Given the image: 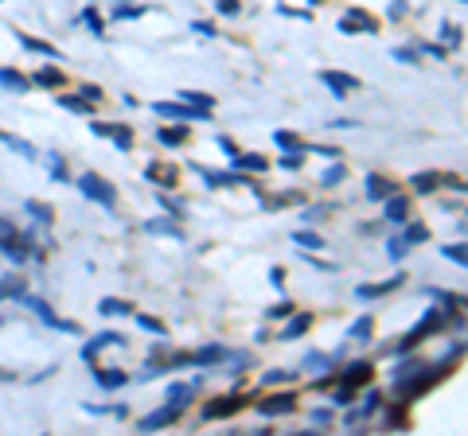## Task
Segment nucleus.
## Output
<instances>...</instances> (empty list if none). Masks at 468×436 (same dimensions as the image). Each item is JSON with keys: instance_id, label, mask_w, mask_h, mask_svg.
I'll return each mask as SVG.
<instances>
[{"instance_id": "42", "label": "nucleus", "mask_w": 468, "mask_h": 436, "mask_svg": "<svg viewBox=\"0 0 468 436\" xmlns=\"http://www.w3.org/2000/svg\"><path fill=\"white\" fill-rule=\"evenodd\" d=\"M445 258L457 261V265H465V246H445Z\"/></svg>"}, {"instance_id": "22", "label": "nucleus", "mask_w": 468, "mask_h": 436, "mask_svg": "<svg viewBox=\"0 0 468 436\" xmlns=\"http://www.w3.org/2000/svg\"><path fill=\"white\" fill-rule=\"evenodd\" d=\"M402 277H390L382 280V285H359V296H382V292H390V288H398Z\"/></svg>"}, {"instance_id": "13", "label": "nucleus", "mask_w": 468, "mask_h": 436, "mask_svg": "<svg viewBox=\"0 0 468 436\" xmlns=\"http://www.w3.org/2000/svg\"><path fill=\"white\" fill-rule=\"evenodd\" d=\"M145 176H149L152 183H160V187H172V183H176V164H149Z\"/></svg>"}, {"instance_id": "36", "label": "nucleus", "mask_w": 468, "mask_h": 436, "mask_svg": "<svg viewBox=\"0 0 468 436\" xmlns=\"http://www.w3.org/2000/svg\"><path fill=\"white\" fill-rule=\"evenodd\" d=\"M63 106L74 109V113H90V106H94V101H86L82 94H79V98H74V94H67V98H63Z\"/></svg>"}, {"instance_id": "18", "label": "nucleus", "mask_w": 468, "mask_h": 436, "mask_svg": "<svg viewBox=\"0 0 468 436\" xmlns=\"http://www.w3.org/2000/svg\"><path fill=\"white\" fill-rule=\"evenodd\" d=\"M98 312H102V316H125V312H133V304H129V300H118V296H106L98 304Z\"/></svg>"}, {"instance_id": "33", "label": "nucleus", "mask_w": 468, "mask_h": 436, "mask_svg": "<svg viewBox=\"0 0 468 436\" xmlns=\"http://www.w3.org/2000/svg\"><path fill=\"white\" fill-rule=\"evenodd\" d=\"M348 176V168H344V164H332L328 171H324V176H320V183H324V187H336L339 179Z\"/></svg>"}, {"instance_id": "5", "label": "nucleus", "mask_w": 468, "mask_h": 436, "mask_svg": "<svg viewBox=\"0 0 468 436\" xmlns=\"http://www.w3.org/2000/svg\"><path fill=\"white\" fill-rule=\"evenodd\" d=\"M293 409H297V394H273L258 405V413L261 417H285V413H293Z\"/></svg>"}, {"instance_id": "28", "label": "nucleus", "mask_w": 468, "mask_h": 436, "mask_svg": "<svg viewBox=\"0 0 468 436\" xmlns=\"http://www.w3.org/2000/svg\"><path fill=\"white\" fill-rule=\"evenodd\" d=\"M293 242H297V246H305V249H320V246H324V238H320V234H312V230H297V234H293Z\"/></svg>"}, {"instance_id": "49", "label": "nucleus", "mask_w": 468, "mask_h": 436, "mask_svg": "<svg viewBox=\"0 0 468 436\" xmlns=\"http://www.w3.org/2000/svg\"><path fill=\"white\" fill-rule=\"evenodd\" d=\"M351 397H355V389H348V386H344V389H339V394H336V401H339V405H348Z\"/></svg>"}, {"instance_id": "6", "label": "nucleus", "mask_w": 468, "mask_h": 436, "mask_svg": "<svg viewBox=\"0 0 468 436\" xmlns=\"http://www.w3.org/2000/svg\"><path fill=\"white\" fill-rule=\"evenodd\" d=\"M156 113L160 117H172V121H200L203 117L200 106H179V101H156Z\"/></svg>"}, {"instance_id": "31", "label": "nucleus", "mask_w": 468, "mask_h": 436, "mask_svg": "<svg viewBox=\"0 0 468 436\" xmlns=\"http://www.w3.org/2000/svg\"><path fill=\"white\" fill-rule=\"evenodd\" d=\"M273 140H277L281 149H289V152H300V149H305L297 133H285V129H281V133H273Z\"/></svg>"}, {"instance_id": "21", "label": "nucleus", "mask_w": 468, "mask_h": 436, "mask_svg": "<svg viewBox=\"0 0 468 436\" xmlns=\"http://www.w3.org/2000/svg\"><path fill=\"white\" fill-rule=\"evenodd\" d=\"M110 343H125V339H121L118 331H102V335L94 339V343H90V347L82 351V355H86V358H94V355H98V347H110Z\"/></svg>"}, {"instance_id": "44", "label": "nucleus", "mask_w": 468, "mask_h": 436, "mask_svg": "<svg viewBox=\"0 0 468 436\" xmlns=\"http://www.w3.org/2000/svg\"><path fill=\"white\" fill-rule=\"evenodd\" d=\"M293 312H297V308H293L289 300H281L277 308H269V316H293Z\"/></svg>"}, {"instance_id": "4", "label": "nucleus", "mask_w": 468, "mask_h": 436, "mask_svg": "<svg viewBox=\"0 0 468 436\" xmlns=\"http://www.w3.org/2000/svg\"><path fill=\"white\" fill-rule=\"evenodd\" d=\"M28 308H31V312H35V316H40L47 327H59V331H79V324H74V319H59V316H55L47 300H35V296H31Z\"/></svg>"}, {"instance_id": "7", "label": "nucleus", "mask_w": 468, "mask_h": 436, "mask_svg": "<svg viewBox=\"0 0 468 436\" xmlns=\"http://www.w3.org/2000/svg\"><path fill=\"white\" fill-rule=\"evenodd\" d=\"M179 409L184 405H164V409H156V413H149V417H140V433H152V428H164V425H172V421H176L179 417Z\"/></svg>"}, {"instance_id": "1", "label": "nucleus", "mask_w": 468, "mask_h": 436, "mask_svg": "<svg viewBox=\"0 0 468 436\" xmlns=\"http://www.w3.org/2000/svg\"><path fill=\"white\" fill-rule=\"evenodd\" d=\"M74 183H79V191H82V195H86V199H94V203H102V207H113V199H118V191H113V187H110V183H106L102 176H94V171L79 176Z\"/></svg>"}, {"instance_id": "37", "label": "nucleus", "mask_w": 468, "mask_h": 436, "mask_svg": "<svg viewBox=\"0 0 468 436\" xmlns=\"http://www.w3.org/2000/svg\"><path fill=\"white\" fill-rule=\"evenodd\" d=\"M184 98H188V101H191V106H200V109H203V113H207V109H211V106H215V101H211V98H207V94H195V90H184Z\"/></svg>"}, {"instance_id": "19", "label": "nucleus", "mask_w": 468, "mask_h": 436, "mask_svg": "<svg viewBox=\"0 0 468 436\" xmlns=\"http://www.w3.org/2000/svg\"><path fill=\"white\" fill-rule=\"evenodd\" d=\"M145 234H168V238H184L176 222H164V218H152V222H145Z\"/></svg>"}, {"instance_id": "39", "label": "nucleus", "mask_w": 468, "mask_h": 436, "mask_svg": "<svg viewBox=\"0 0 468 436\" xmlns=\"http://www.w3.org/2000/svg\"><path fill=\"white\" fill-rule=\"evenodd\" d=\"M82 20L90 24V31H106V20H102V16H98L94 8H86V12H82Z\"/></svg>"}, {"instance_id": "2", "label": "nucleus", "mask_w": 468, "mask_h": 436, "mask_svg": "<svg viewBox=\"0 0 468 436\" xmlns=\"http://www.w3.org/2000/svg\"><path fill=\"white\" fill-rule=\"evenodd\" d=\"M320 82H324L336 98H348L351 90H359V78L355 74H344V70H320Z\"/></svg>"}, {"instance_id": "25", "label": "nucleus", "mask_w": 468, "mask_h": 436, "mask_svg": "<svg viewBox=\"0 0 468 436\" xmlns=\"http://www.w3.org/2000/svg\"><path fill=\"white\" fill-rule=\"evenodd\" d=\"M309 327H312V316H297L289 327H285V331H281V339H297V335H305Z\"/></svg>"}, {"instance_id": "3", "label": "nucleus", "mask_w": 468, "mask_h": 436, "mask_svg": "<svg viewBox=\"0 0 468 436\" xmlns=\"http://www.w3.org/2000/svg\"><path fill=\"white\" fill-rule=\"evenodd\" d=\"M16 242H20V234H16V222H12V218H0V249H4L12 261H24V258H28V249H20Z\"/></svg>"}, {"instance_id": "24", "label": "nucleus", "mask_w": 468, "mask_h": 436, "mask_svg": "<svg viewBox=\"0 0 468 436\" xmlns=\"http://www.w3.org/2000/svg\"><path fill=\"white\" fill-rule=\"evenodd\" d=\"M24 210H28L35 222H51V207H47V203H40V199H28V203H24Z\"/></svg>"}, {"instance_id": "47", "label": "nucleus", "mask_w": 468, "mask_h": 436, "mask_svg": "<svg viewBox=\"0 0 468 436\" xmlns=\"http://www.w3.org/2000/svg\"><path fill=\"white\" fill-rule=\"evenodd\" d=\"M219 12L223 16H234L239 12V0H219Z\"/></svg>"}, {"instance_id": "30", "label": "nucleus", "mask_w": 468, "mask_h": 436, "mask_svg": "<svg viewBox=\"0 0 468 436\" xmlns=\"http://www.w3.org/2000/svg\"><path fill=\"white\" fill-rule=\"evenodd\" d=\"M0 140L8 144V149H16L20 156H35V149H31L28 140H20V137H12V133H0Z\"/></svg>"}, {"instance_id": "48", "label": "nucleus", "mask_w": 468, "mask_h": 436, "mask_svg": "<svg viewBox=\"0 0 468 436\" xmlns=\"http://www.w3.org/2000/svg\"><path fill=\"white\" fill-rule=\"evenodd\" d=\"M82 98H86V101H102V90L98 86H82Z\"/></svg>"}, {"instance_id": "11", "label": "nucleus", "mask_w": 468, "mask_h": 436, "mask_svg": "<svg viewBox=\"0 0 468 436\" xmlns=\"http://www.w3.org/2000/svg\"><path fill=\"white\" fill-rule=\"evenodd\" d=\"M242 405H246V401H242V397H219V401H215V405H207V409H203V417H207V421H215V417L239 413Z\"/></svg>"}, {"instance_id": "41", "label": "nucleus", "mask_w": 468, "mask_h": 436, "mask_svg": "<svg viewBox=\"0 0 468 436\" xmlns=\"http://www.w3.org/2000/svg\"><path fill=\"white\" fill-rule=\"evenodd\" d=\"M387 249H390V258H406V249H410V246H406L402 238H390V246H387Z\"/></svg>"}, {"instance_id": "38", "label": "nucleus", "mask_w": 468, "mask_h": 436, "mask_svg": "<svg viewBox=\"0 0 468 436\" xmlns=\"http://www.w3.org/2000/svg\"><path fill=\"white\" fill-rule=\"evenodd\" d=\"M137 324H140V327H145V331H156V335H164V331H168V327L160 324V319H156V316H137Z\"/></svg>"}, {"instance_id": "46", "label": "nucleus", "mask_w": 468, "mask_h": 436, "mask_svg": "<svg viewBox=\"0 0 468 436\" xmlns=\"http://www.w3.org/2000/svg\"><path fill=\"white\" fill-rule=\"evenodd\" d=\"M312 425H332V413L328 409H316V413H312Z\"/></svg>"}, {"instance_id": "20", "label": "nucleus", "mask_w": 468, "mask_h": 436, "mask_svg": "<svg viewBox=\"0 0 468 436\" xmlns=\"http://www.w3.org/2000/svg\"><path fill=\"white\" fill-rule=\"evenodd\" d=\"M390 191H394V183H390V179H382V176H367V195H371V199H387Z\"/></svg>"}, {"instance_id": "9", "label": "nucleus", "mask_w": 468, "mask_h": 436, "mask_svg": "<svg viewBox=\"0 0 468 436\" xmlns=\"http://www.w3.org/2000/svg\"><path fill=\"white\" fill-rule=\"evenodd\" d=\"M382 203H387V218H390V222H398V226H402V222H410V199L406 195H394V191H390Z\"/></svg>"}, {"instance_id": "32", "label": "nucleus", "mask_w": 468, "mask_h": 436, "mask_svg": "<svg viewBox=\"0 0 468 436\" xmlns=\"http://www.w3.org/2000/svg\"><path fill=\"white\" fill-rule=\"evenodd\" d=\"M156 137H160V144H184V140H188V129H184V125H179V129H160Z\"/></svg>"}, {"instance_id": "12", "label": "nucleus", "mask_w": 468, "mask_h": 436, "mask_svg": "<svg viewBox=\"0 0 468 436\" xmlns=\"http://www.w3.org/2000/svg\"><path fill=\"white\" fill-rule=\"evenodd\" d=\"M269 160L254 156V152H234V171H266Z\"/></svg>"}, {"instance_id": "17", "label": "nucleus", "mask_w": 468, "mask_h": 436, "mask_svg": "<svg viewBox=\"0 0 468 436\" xmlns=\"http://www.w3.org/2000/svg\"><path fill=\"white\" fill-rule=\"evenodd\" d=\"M98 386H106V389H118V386H125L129 382V374H121V370H106V367H98Z\"/></svg>"}, {"instance_id": "34", "label": "nucleus", "mask_w": 468, "mask_h": 436, "mask_svg": "<svg viewBox=\"0 0 468 436\" xmlns=\"http://www.w3.org/2000/svg\"><path fill=\"white\" fill-rule=\"evenodd\" d=\"M429 238V230L421 226V222H414V226H406V234H402V242H406V246H414V242H426Z\"/></svg>"}, {"instance_id": "23", "label": "nucleus", "mask_w": 468, "mask_h": 436, "mask_svg": "<svg viewBox=\"0 0 468 436\" xmlns=\"http://www.w3.org/2000/svg\"><path fill=\"white\" fill-rule=\"evenodd\" d=\"M12 296H24V277H4L0 280V300H12Z\"/></svg>"}, {"instance_id": "26", "label": "nucleus", "mask_w": 468, "mask_h": 436, "mask_svg": "<svg viewBox=\"0 0 468 436\" xmlns=\"http://www.w3.org/2000/svg\"><path fill=\"white\" fill-rule=\"evenodd\" d=\"M223 358H227V351H223V347H207V351H200V355H191V362L211 367V362H223Z\"/></svg>"}, {"instance_id": "15", "label": "nucleus", "mask_w": 468, "mask_h": 436, "mask_svg": "<svg viewBox=\"0 0 468 436\" xmlns=\"http://www.w3.org/2000/svg\"><path fill=\"white\" fill-rule=\"evenodd\" d=\"M0 86H4V90H16V94H24V90L31 86V78H24L20 70L4 67V70H0Z\"/></svg>"}, {"instance_id": "50", "label": "nucleus", "mask_w": 468, "mask_h": 436, "mask_svg": "<svg viewBox=\"0 0 468 436\" xmlns=\"http://www.w3.org/2000/svg\"><path fill=\"white\" fill-rule=\"evenodd\" d=\"M441 35H445V40H453V43H457V40H460V31H457V28H453V24H445V31H441Z\"/></svg>"}, {"instance_id": "29", "label": "nucleus", "mask_w": 468, "mask_h": 436, "mask_svg": "<svg viewBox=\"0 0 468 436\" xmlns=\"http://www.w3.org/2000/svg\"><path fill=\"white\" fill-rule=\"evenodd\" d=\"M410 183H414V191H433L437 187V171H418Z\"/></svg>"}, {"instance_id": "14", "label": "nucleus", "mask_w": 468, "mask_h": 436, "mask_svg": "<svg viewBox=\"0 0 468 436\" xmlns=\"http://www.w3.org/2000/svg\"><path fill=\"white\" fill-rule=\"evenodd\" d=\"M367 382H371V367L367 362H351L348 374H344V386L355 389V386H367Z\"/></svg>"}, {"instance_id": "40", "label": "nucleus", "mask_w": 468, "mask_h": 436, "mask_svg": "<svg viewBox=\"0 0 468 436\" xmlns=\"http://www.w3.org/2000/svg\"><path fill=\"white\" fill-rule=\"evenodd\" d=\"M367 335H371V319H359V324L351 327V339H359V343H363Z\"/></svg>"}, {"instance_id": "43", "label": "nucleus", "mask_w": 468, "mask_h": 436, "mask_svg": "<svg viewBox=\"0 0 468 436\" xmlns=\"http://www.w3.org/2000/svg\"><path fill=\"white\" fill-rule=\"evenodd\" d=\"M281 164H285V168H300V164H305V152H289V156H285V160H281Z\"/></svg>"}, {"instance_id": "16", "label": "nucleus", "mask_w": 468, "mask_h": 436, "mask_svg": "<svg viewBox=\"0 0 468 436\" xmlns=\"http://www.w3.org/2000/svg\"><path fill=\"white\" fill-rule=\"evenodd\" d=\"M35 86H67V74L63 70H55V67H43V70H35Z\"/></svg>"}, {"instance_id": "10", "label": "nucleus", "mask_w": 468, "mask_h": 436, "mask_svg": "<svg viewBox=\"0 0 468 436\" xmlns=\"http://www.w3.org/2000/svg\"><path fill=\"white\" fill-rule=\"evenodd\" d=\"M94 133H98V137H113L121 152L133 149V129H125V125H94Z\"/></svg>"}, {"instance_id": "45", "label": "nucleus", "mask_w": 468, "mask_h": 436, "mask_svg": "<svg viewBox=\"0 0 468 436\" xmlns=\"http://www.w3.org/2000/svg\"><path fill=\"white\" fill-rule=\"evenodd\" d=\"M145 8H133V4H125V8H118V20H133V16H140Z\"/></svg>"}, {"instance_id": "8", "label": "nucleus", "mask_w": 468, "mask_h": 436, "mask_svg": "<svg viewBox=\"0 0 468 436\" xmlns=\"http://www.w3.org/2000/svg\"><path fill=\"white\" fill-rule=\"evenodd\" d=\"M339 28L348 31V35H355V31H379V20H375L371 12H348Z\"/></svg>"}, {"instance_id": "35", "label": "nucleus", "mask_w": 468, "mask_h": 436, "mask_svg": "<svg viewBox=\"0 0 468 436\" xmlns=\"http://www.w3.org/2000/svg\"><path fill=\"white\" fill-rule=\"evenodd\" d=\"M191 394H195V386H179V382H176V386H168V401H176V405H184Z\"/></svg>"}, {"instance_id": "27", "label": "nucleus", "mask_w": 468, "mask_h": 436, "mask_svg": "<svg viewBox=\"0 0 468 436\" xmlns=\"http://www.w3.org/2000/svg\"><path fill=\"white\" fill-rule=\"evenodd\" d=\"M20 43L28 51H40V55H47V59H59V51L51 47V43H43V40H31V35H20Z\"/></svg>"}]
</instances>
